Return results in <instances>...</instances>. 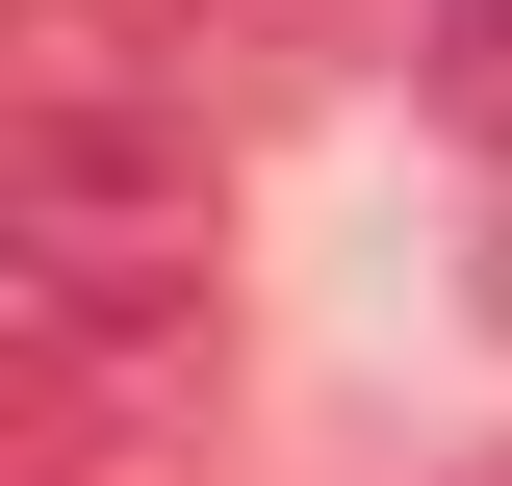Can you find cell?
<instances>
[{"label":"cell","instance_id":"cell-3","mask_svg":"<svg viewBox=\"0 0 512 486\" xmlns=\"http://www.w3.org/2000/svg\"><path fill=\"white\" fill-rule=\"evenodd\" d=\"M487 307H512V154H487Z\"/></svg>","mask_w":512,"mask_h":486},{"label":"cell","instance_id":"cell-4","mask_svg":"<svg viewBox=\"0 0 512 486\" xmlns=\"http://www.w3.org/2000/svg\"><path fill=\"white\" fill-rule=\"evenodd\" d=\"M461 486H512V461H461Z\"/></svg>","mask_w":512,"mask_h":486},{"label":"cell","instance_id":"cell-2","mask_svg":"<svg viewBox=\"0 0 512 486\" xmlns=\"http://www.w3.org/2000/svg\"><path fill=\"white\" fill-rule=\"evenodd\" d=\"M410 103L461 154H512V0H410Z\"/></svg>","mask_w":512,"mask_h":486},{"label":"cell","instance_id":"cell-1","mask_svg":"<svg viewBox=\"0 0 512 486\" xmlns=\"http://www.w3.org/2000/svg\"><path fill=\"white\" fill-rule=\"evenodd\" d=\"M0 256L26 333H205V128L154 77H52L0 154Z\"/></svg>","mask_w":512,"mask_h":486}]
</instances>
